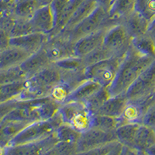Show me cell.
<instances>
[{"label":"cell","instance_id":"1","mask_svg":"<svg viewBox=\"0 0 155 155\" xmlns=\"http://www.w3.org/2000/svg\"><path fill=\"white\" fill-rule=\"evenodd\" d=\"M154 59L140 54L130 45L122 60L114 80L107 88L109 95L126 93L140 74Z\"/></svg>","mask_w":155,"mask_h":155},{"label":"cell","instance_id":"2","mask_svg":"<svg viewBox=\"0 0 155 155\" xmlns=\"http://www.w3.org/2000/svg\"><path fill=\"white\" fill-rule=\"evenodd\" d=\"M60 103L51 96L39 99L19 100L17 106L4 117L18 121L34 123L51 118L58 112Z\"/></svg>","mask_w":155,"mask_h":155},{"label":"cell","instance_id":"3","mask_svg":"<svg viewBox=\"0 0 155 155\" xmlns=\"http://www.w3.org/2000/svg\"><path fill=\"white\" fill-rule=\"evenodd\" d=\"M60 79V69L54 63H51L25 81L23 92L16 99L28 100L51 96Z\"/></svg>","mask_w":155,"mask_h":155},{"label":"cell","instance_id":"4","mask_svg":"<svg viewBox=\"0 0 155 155\" xmlns=\"http://www.w3.org/2000/svg\"><path fill=\"white\" fill-rule=\"evenodd\" d=\"M61 124V118L58 112L48 120L31 123L23 129L12 140L8 147L16 146L44 139L54 134L57 128Z\"/></svg>","mask_w":155,"mask_h":155},{"label":"cell","instance_id":"5","mask_svg":"<svg viewBox=\"0 0 155 155\" xmlns=\"http://www.w3.org/2000/svg\"><path fill=\"white\" fill-rule=\"evenodd\" d=\"M58 113L63 124L70 125L79 132H85L92 127L94 115L88 110L84 102H64L59 106Z\"/></svg>","mask_w":155,"mask_h":155},{"label":"cell","instance_id":"6","mask_svg":"<svg viewBox=\"0 0 155 155\" xmlns=\"http://www.w3.org/2000/svg\"><path fill=\"white\" fill-rule=\"evenodd\" d=\"M116 23H117V21L109 19L108 10L98 5L89 16L75 25L73 28L61 31L64 32L71 41L75 42L77 40L84 36L93 33L106 26H111Z\"/></svg>","mask_w":155,"mask_h":155},{"label":"cell","instance_id":"7","mask_svg":"<svg viewBox=\"0 0 155 155\" xmlns=\"http://www.w3.org/2000/svg\"><path fill=\"white\" fill-rule=\"evenodd\" d=\"M124 57H112L86 66L85 77L102 87L108 88L114 80Z\"/></svg>","mask_w":155,"mask_h":155},{"label":"cell","instance_id":"8","mask_svg":"<svg viewBox=\"0 0 155 155\" xmlns=\"http://www.w3.org/2000/svg\"><path fill=\"white\" fill-rule=\"evenodd\" d=\"M48 35V41L44 44L42 50L51 63L75 56L74 51V42L71 40L64 32L61 31Z\"/></svg>","mask_w":155,"mask_h":155},{"label":"cell","instance_id":"9","mask_svg":"<svg viewBox=\"0 0 155 155\" xmlns=\"http://www.w3.org/2000/svg\"><path fill=\"white\" fill-rule=\"evenodd\" d=\"M131 38L120 22L111 25L105 34L102 46L113 57H124L130 47Z\"/></svg>","mask_w":155,"mask_h":155},{"label":"cell","instance_id":"10","mask_svg":"<svg viewBox=\"0 0 155 155\" xmlns=\"http://www.w3.org/2000/svg\"><path fill=\"white\" fill-rule=\"evenodd\" d=\"M61 79L51 92V96L59 102L63 103L68 95L80 84L87 80L84 71L61 70Z\"/></svg>","mask_w":155,"mask_h":155},{"label":"cell","instance_id":"11","mask_svg":"<svg viewBox=\"0 0 155 155\" xmlns=\"http://www.w3.org/2000/svg\"><path fill=\"white\" fill-rule=\"evenodd\" d=\"M155 90V59L140 74L126 95L128 99H134L154 94Z\"/></svg>","mask_w":155,"mask_h":155},{"label":"cell","instance_id":"12","mask_svg":"<svg viewBox=\"0 0 155 155\" xmlns=\"http://www.w3.org/2000/svg\"><path fill=\"white\" fill-rule=\"evenodd\" d=\"M117 140L116 132H106L99 129L91 127L81 133L77 142V154H85L105 143Z\"/></svg>","mask_w":155,"mask_h":155},{"label":"cell","instance_id":"13","mask_svg":"<svg viewBox=\"0 0 155 155\" xmlns=\"http://www.w3.org/2000/svg\"><path fill=\"white\" fill-rule=\"evenodd\" d=\"M58 141L56 136L53 134L42 140L16 146L6 147L4 149L3 153L11 155L46 154Z\"/></svg>","mask_w":155,"mask_h":155},{"label":"cell","instance_id":"14","mask_svg":"<svg viewBox=\"0 0 155 155\" xmlns=\"http://www.w3.org/2000/svg\"><path fill=\"white\" fill-rule=\"evenodd\" d=\"M155 102L154 94L134 99H128L124 113L120 116L124 123L142 124L143 116Z\"/></svg>","mask_w":155,"mask_h":155},{"label":"cell","instance_id":"15","mask_svg":"<svg viewBox=\"0 0 155 155\" xmlns=\"http://www.w3.org/2000/svg\"><path fill=\"white\" fill-rule=\"evenodd\" d=\"M109 27L110 26L102 27L77 40L74 42V55L80 58H84L97 48L101 46L104 41L105 34Z\"/></svg>","mask_w":155,"mask_h":155},{"label":"cell","instance_id":"16","mask_svg":"<svg viewBox=\"0 0 155 155\" xmlns=\"http://www.w3.org/2000/svg\"><path fill=\"white\" fill-rule=\"evenodd\" d=\"M49 35L43 33H31L20 37H10L9 45L27 51L30 54L36 53L43 48Z\"/></svg>","mask_w":155,"mask_h":155},{"label":"cell","instance_id":"17","mask_svg":"<svg viewBox=\"0 0 155 155\" xmlns=\"http://www.w3.org/2000/svg\"><path fill=\"white\" fill-rule=\"evenodd\" d=\"M119 22L124 26L131 39L146 34L150 26V22L136 9Z\"/></svg>","mask_w":155,"mask_h":155},{"label":"cell","instance_id":"18","mask_svg":"<svg viewBox=\"0 0 155 155\" xmlns=\"http://www.w3.org/2000/svg\"><path fill=\"white\" fill-rule=\"evenodd\" d=\"M30 123L18 120H0V151L4 153V149L9 146L12 140Z\"/></svg>","mask_w":155,"mask_h":155},{"label":"cell","instance_id":"19","mask_svg":"<svg viewBox=\"0 0 155 155\" xmlns=\"http://www.w3.org/2000/svg\"><path fill=\"white\" fill-rule=\"evenodd\" d=\"M34 32L50 34L54 28V19L50 5L39 7L30 19Z\"/></svg>","mask_w":155,"mask_h":155},{"label":"cell","instance_id":"20","mask_svg":"<svg viewBox=\"0 0 155 155\" xmlns=\"http://www.w3.org/2000/svg\"><path fill=\"white\" fill-rule=\"evenodd\" d=\"M128 98L126 93L110 96L95 114L120 118L127 106Z\"/></svg>","mask_w":155,"mask_h":155},{"label":"cell","instance_id":"21","mask_svg":"<svg viewBox=\"0 0 155 155\" xmlns=\"http://www.w3.org/2000/svg\"><path fill=\"white\" fill-rule=\"evenodd\" d=\"M155 143V131L153 128L140 124L136 133L133 148L139 154H146V150Z\"/></svg>","mask_w":155,"mask_h":155},{"label":"cell","instance_id":"22","mask_svg":"<svg viewBox=\"0 0 155 155\" xmlns=\"http://www.w3.org/2000/svg\"><path fill=\"white\" fill-rule=\"evenodd\" d=\"M30 55L27 51L9 45L0 51V70L21 64Z\"/></svg>","mask_w":155,"mask_h":155},{"label":"cell","instance_id":"23","mask_svg":"<svg viewBox=\"0 0 155 155\" xmlns=\"http://www.w3.org/2000/svg\"><path fill=\"white\" fill-rule=\"evenodd\" d=\"M51 63L46 54L44 53V51L41 48L36 53L30 54L20 64V66L27 75V78H29Z\"/></svg>","mask_w":155,"mask_h":155},{"label":"cell","instance_id":"24","mask_svg":"<svg viewBox=\"0 0 155 155\" xmlns=\"http://www.w3.org/2000/svg\"><path fill=\"white\" fill-rule=\"evenodd\" d=\"M102 88L100 85L92 80H85L78 87H76L71 92L64 102H85L91 95H93L99 88ZM63 102V103H64Z\"/></svg>","mask_w":155,"mask_h":155},{"label":"cell","instance_id":"25","mask_svg":"<svg viewBox=\"0 0 155 155\" xmlns=\"http://www.w3.org/2000/svg\"><path fill=\"white\" fill-rule=\"evenodd\" d=\"M97 5L98 3L95 0H84L76 9L62 30H68L73 28L75 25L89 16L97 7Z\"/></svg>","mask_w":155,"mask_h":155},{"label":"cell","instance_id":"26","mask_svg":"<svg viewBox=\"0 0 155 155\" xmlns=\"http://www.w3.org/2000/svg\"><path fill=\"white\" fill-rule=\"evenodd\" d=\"M136 2L137 0H113L109 9V19L119 22L135 10Z\"/></svg>","mask_w":155,"mask_h":155},{"label":"cell","instance_id":"27","mask_svg":"<svg viewBox=\"0 0 155 155\" xmlns=\"http://www.w3.org/2000/svg\"><path fill=\"white\" fill-rule=\"evenodd\" d=\"M130 45L138 53L155 58V45L150 34H146L131 39Z\"/></svg>","mask_w":155,"mask_h":155},{"label":"cell","instance_id":"28","mask_svg":"<svg viewBox=\"0 0 155 155\" xmlns=\"http://www.w3.org/2000/svg\"><path fill=\"white\" fill-rule=\"evenodd\" d=\"M140 124L137 123H125L121 124L116 130L117 140L123 145L133 148L134 137Z\"/></svg>","mask_w":155,"mask_h":155},{"label":"cell","instance_id":"29","mask_svg":"<svg viewBox=\"0 0 155 155\" xmlns=\"http://www.w3.org/2000/svg\"><path fill=\"white\" fill-rule=\"evenodd\" d=\"M125 124L121 118H114L104 115L95 114L92 117V127L99 129L106 132H116L121 124Z\"/></svg>","mask_w":155,"mask_h":155},{"label":"cell","instance_id":"30","mask_svg":"<svg viewBox=\"0 0 155 155\" xmlns=\"http://www.w3.org/2000/svg\"><path fill=\"white\" fill-rule=\"evenodd\" d=\"M25 87V81L0 84V103L16 99Z\"/></svg>","mask_w":155,"mask_h":155},{"label":"cell","instance_id":"31","mask_svg":"<svg viewBox=\"0 0 155 155\" xmlns=\"http://www.w3.org/2000/svg\"><path fill=\"white\" fill-rule=\"evenodd\" d=\"M38 8L36 0H16L14 14L16 17L31 19Z\"/></svg>","mask_w":155,"mask_h":155},{"label":"cell","instance_id":"32","mask_svg":"<svg viewBox=\"0 0 155 155\" xmlns=\"http://www.w3.org/2000/svg\"><path fill=\"white\" fill-rule=\"evenodd\" d=\"M84 0H68L64 8L63 11H62L61 14L58 24L55 26L53 31L51 32L50 34H54L61 31L64 28L65 25L67 24L71 16H72L74 11L76 10V9L79 6V5Z\"/></svg>","mask_w":155,"mask_h":155},{"label":"cell","instance_id":"33","mask_svg":"<svg viewBox=\"0 0 155 155\" xmlns=\"http://www.w3.org/2000/svg\"><path fill=\"white\" fill-rule=\"evenodd\" d=\"M27 77L20 64L0 70V84L26 81Z\"/></svg>","mask_w":155,"mask_h":155},{"label":"cell","instance_id":"34","mask_svg":"<svg viewBox=\"0 0 155 155\" xmlns=\"http://www.w3.org/2000/svg\"><path fill=\"white\" fill-rule=\"evenodd\" d=\"M109 97L110 95L108 92L107 88L102 87L93 95H91L84 103L88 109V110L92 114L95 115Z\"/></svg>","mask_w":155,"mask_h":155},{"label":"cell","instance_id":"35","mask_svg":"<svg viewBox=\"0 0 155 155\" xmlns=\"http://www.w3.org/2000/svg\"><path fill=\"white\" fill-rule=\"evenodd\" d=\"M54 134L58 141H66L77 143L81 133L77 130L74 127H71L70 125L62 123L57 128Z\"/></svg>","mask_w":155,"mask_h":155},{"label":"cell","instance_id":"36","mask_svg":"<svg viewBox=\"0 0 155 155\" xmlns=\"http://www.w3.org/2000/svg\"><path fill=\"white\" fill-rule=\"evenodd\" d=\"M35 33L32 27L30 19L16 17L15 19L14 24L9 33V37H16L20 36L27 35V34Z\"/></svg>","mask_w":155,"mask_h":155},{"label":"cell","instance_id":"37","mask_svg":"<svg viewBox=\"0 0 155 155\" xmlns=\"http://www.w3.org/2000/svg\"><path fill=\"white\" fill-rule=\"evenodd\" d=\"M54 64L59 69L66 71H84L86 67L83 58L77 56L64 58Z\"/></svg>","mask_w":155,"mask_h":155},{"label":"cell","instance_id":"38","mask_svg":"<svg viewBox=\"0 0 155 155\" xmlns=\"http://www.w3.org/2000/svg\"><path fill=\"white\" fill-rule=\"evenodd\" d=\"M123 144L118 140L110 141L102 145L95 150H90L85 154H97V155H119L121 154Z\"/></svg>","mask_w":155,"mask_h":155},{"label":"cell","instance_id":"39","mask_svg":"<svg viewBox=\"0 0 155 155\" xmlns=\"http://www.w3.org/2000/svg\"><path fill=\"white\" fill-rule=\"evenodd\" d=\"M135 9L140 12L150 24L155 20V0H137Z\"/></svg>","mask_w":155,"mask_h":155},{"label":"cell","instance_id":"40","mask_svg":"<svg viewBox=\"0 0 155 155\" xmlns=\"http://www.w3.org/2000/svg\"><path fill=\"white\" fill-rule=\"evenodd\" d=\"M49 155H71L77 154V143L66 142V141H58L46 153Z\"/></svg>","mask_w":155,"mask_h":155},{"label":"cell","instance_id":"41","mask_svg":"<svg viewBox=\"0 0 155 155\" xmlns=\"http://www.w3.org/2000/svg\"><path fill=\"white\" fill-rule=\"evenodd\" d=\"M112 57L113 56L111 55V54L109 53V51L102 46V44L101 46L97 48L96 49H95L91 53H89L82 58L84 60V62H85V65L88 66L89 64L95 63V62L105 60V59L112 58Z\"/></svg>","mask_w":155,"mask_h":155},{"label":"cell","instance_id":"42","mask_svg":"<svg viewBox=\"0 0 155 155\" xmlns=\"http://www.w3.org/2000/svg\"><path fill=\"white\" fill-rule=\"evenodd\" d=\"M16 16L14 12L11 10H0V29L5 31L9 35Z\"/></svg>","mask_w":155,"mask_h":155},{"label":"cell","instance_id":"43","mask_svg":"<svg viewBox=\"0 0 155 155\" xmlns=\"http://www.w3.org/2000/svg\"><path fill=\"white\" fill-rule=\"evenodd\" d=\"M68 1V0H53L50 5L51 12H52V14L54 16V27L59 21L61 14L62 11H63Z\"/></svg>","mask_w":155,"mask_h":155},{"label":"cell","instance_id":"44","mask_svg":"<svg viewBox=\"0 0 155 155\" xmlns=\"http://www.w3.org/2000/svg\"><path fill=\"white\" fill-rule=\"evenodd\" d=\"M142 124L150 128H155V102L148 108L147 111L143 116Z\"/></svg>","mask_w":155,"mask_h":155},{"label":"cell","instance_id":"45","mask_svg":"<svg viewBox=\"0 0 155 155\" xmlns=\"http://www.w3.org/2000/svg\"><path fill=\"white\" fill-rule=\"evenodd\" d=\"M19 100L18 99H13V100L8 101L5 102H1L0 103V120L4 118L8 113H10L12 109H15L17 106Z\"/></svg>","mask_w":155,"mask_h":155},{"label":"cell","instance_id":"46","mask_svg":"<svg viewBox=\"0 0 155 155\" xmlns=\"http://www.w3.org/2000/svg\"><path fill=\"white\" fill-rule=\"evenodd\" d=\"M9 39L10 37L9 34L0 29V51L9 46Z\"/></svg>","mask_w":155,"mask_h":155},{"label":"cell","instance_id":"47","mask_svg":"<svg viewBox=\"0 0 155 155\" xmlns=\"http://www.w3.org/2000/svg\"><path fill=\"white\" fill-rule=\"evenodd\" d=\"M16 0H0V10H11L14 12Z\"/></svg>","mask_w":155,"mask_h":155},{"label":"cell","instance_id":"48","mask_svg":"<svg viewBox=\"0 0 155 155\" xmlns=\"http://www.w3.org/2000/svg\"><path fill=\"white\" fill-rule=\"evenodd\" d=\"M121 154H139V152L132 147L123 145Z\"/></svg>","mask_w":155,"mask_h":155},{"label":"cell","instance_id":"49","mask_svg":"<svg viewBox=\"0 0 155 155\" xmlns=\"http://www.w3.org/2000/svg\"><path fill=\"white\" fill-rule=\"evenodd\" d=\"M95 1L97 2L98 5H101L103 8H105L106 10H108V12H109V8H110V6H111L112 3L113 2V0H95Z\"/></svg>","mask_w":155,"mask_h":155},{"label":"cell","instance_id":"50","mask_svg":"<svg viewBox=\"0 0 155 155\" xmlns=\"http://www.w3.org/2000/svg\"><path fill=\"white\" fill-rule=\"evenodd\" d=\"M148 33L150 34V35L151 36L152 39H153V43H154L155 45V21H153V23L150 24V27H149V30H148Z\"/></svg>","mask_w":155,"mask_h":155},{"label":"cell","instance_id":"51","mask_svg":"<svg viewBox=\"0 0 155 155\" xmlns=\"http://www.w3.org/2000/svg\"><path fill=\"white\" fill-rule=\"evenodd\" d=\"M53 0H36L37 5L39 7L42 6H46V5H50Z\"/></svg>","mask_w":155,"mask_h":155},{"label":"cell","instance_id":"52","mask_svg":"<svg viewBox=\"0 0 155 155\" xmlns=\"http://www.w3.org/2000/svg\"><path fill=\"white\" fill-rule=\"evenodd\" d=\"M146 154L155 155V143H153L150 147H149L146 150Z\"/></svg>","mask_w":155,"mask_h":155},{"label":"cell","instance_id":"53","mask_svg":"<svg viewBox=\"0 0 155 155\" xmlns=\"http://www.w3.org/2000/svg\"><path fill=\"white\" fill-rule=\"evenodd\" d=\"M154 96H155V90H154Z\"/></svg>","mask_w":155,"mask_h":155},{"label":"cell","instance_id":"54","mask_svg":"<svg viewBox=\"0 0 155 155\" xmlns=\"http://www.w3.org/2000/svg\"><path fill=\"white\" fill-rule=\"evenodd\" d=\"M153 130H154V131H155V128H154V129H153Z\"/></svg>","mask_w":155,"mask_h":155},{"label":"cell","instance_id":"55","mask_svg":"<svg viewBox=\"0 0 155 155\" xmlns=\"http://www.w3.org/2000/svg\"><path fill=\"white\" fill-rule=\"evenodd\" d=\"M154 21H155V20H154Z\"/></svg>","mask_w":155,"mask_h":155}]
</instances>
